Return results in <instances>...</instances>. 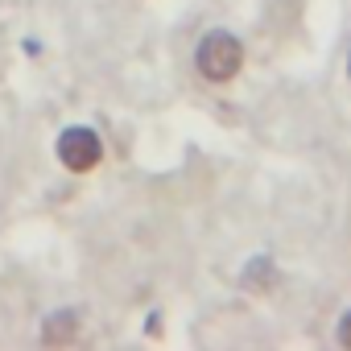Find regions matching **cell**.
I'll use <instances>...</instances> for the list:
<instances>
[{
  "instance_id": "obj_1",
  "label": "cell",
  "mask_w": 351,
  "mask_h": 351,
  "mask_svg": "<svg viewBox=\"0 0 351 351\" xmlns=\"http://www.w3.org/2000/svg\"><path fill=\"white\" fill-rule=\"evenodd\" d=\"M195 62H199V71H203L211 83H228V79H236V71H240V62H244V46H240L228 29H215V34H207V38L199 42Z\"/></svg>"
},
{
  "instance_id": "obj_2",
  "label": "cell",
  "mask_w": 351,
  "mask_h": 351,
  "mask_svg": "<svg viewBox=\"0 0 351 351\" xmlns=\"http://www.w3.org/2000/svg\"><path fill=\"white\" fill-rule=\"evenodd\" d=\"M99 157H104V141H99L91 128H66V132L58 136V161H62L66 169H75V173L95 169Z\"/></svg>"
},
{
  "instance_id": "obj_3",
  "label": "cell",
  "mask_w": 351,
  "mask_h": 351,
  "mask_svg": "<svg viewBox=\"0 0 351 351\" xmlns=\"http://www.w3.org/2000/svg\"><path fill=\"white\" fill-rule=\"evenodd\" d=\"M75 335H79V314H75V310H58V314H50L46 326H42V343H50V347L75 343Z\"/></svg>"
},
{
  "instance_id": "obj_4",
  "label": "cell",
  "mask_w": 351,
  "mask_h": 351,
  "mask_svg": "<svg viewBox=\"0 0 351 351\" xmlns=\"http://www.w3.org/2000/svg\"><path fill=\"white\" fill-rule=\"evenodd\" d=\"M339 343H343V347L351 351V314H347V318L339 322Z\"/></svg>"
}]
</instances>
